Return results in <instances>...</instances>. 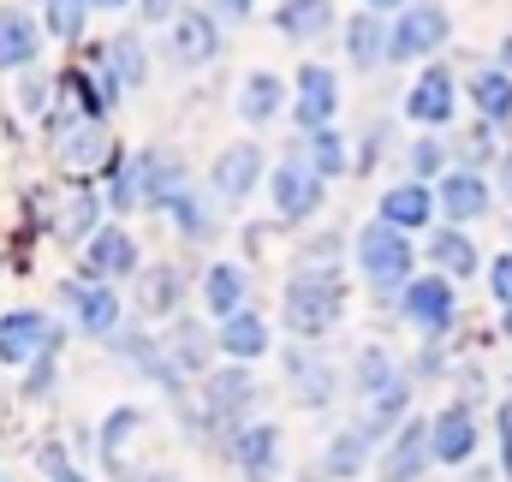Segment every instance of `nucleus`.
Returning a JSON list of instances; mask_svg holds the SVG:
<instances>
[{"mask_svg": "<svg viewBox=\"0 0 512 482\" xmlns=\"http://www.w3.org/2000/svg\"><path fill=\"white\" fill-rule=\"evenodd\" d=\"M393 316L417 334V340H447L459 328V286L447 274H417L399 298H393Z\"/></svg>", "mask_w": 512, "mask_h": 482, "instance_id": "39448f33", "label": "nucleus"}, {"mask_svg": "<svg viewBox=\"0 0 512 482\" xmlns=\"http://www.w3.org/2000/svg\"><path fill=\"white\" fill-rule=\"evenodd\" d=\"M346 322V274L340 268H292L280 286V328L292 340H328Z\"/></svg>", "mask_w": 512, "mask_h": 482, "instance_id": "f03ea898", "label": "nucleus"}, {"mask_svg": "<svg viewBox=\"0 0 512 482\" xmlns=\"http://www.w3.org/2000/svg\"><path fill=\"white\" fill-rule=\"evenodd\" d=\"M423 262H429L435 274H447V280L459 286V280L483 274V262H489V256L477 250V239H471L465 227H447V221H441V227L429 233V244H423Z\"/></svg>", "mask_w": 512, "mask_h": 482, "instance_id": "4be33fe9", "label": "nucleus"}, {"mask_svg": "<svg viewBox=\"0 0 512 482\" xmlns=\"http://www.w3.org/2000/svg\"><path fill=\"white\" fill-rule=\"evenodd\" d=\"M429 453L447 471H471L477 465V453H483V417H477L471 399H447L429 417Z\"/></svg>", "mask_w": 512, "mask_h": 482, "instance_id": "1a4fd4ad", "label": "nucleus"}, {"mask_svg": "<svg viewBox=\"0 0 512 482\" xmlns=\"http://www.w3.org/2000/svg\"><path fill=\"white\" fill-rule=\"evenodd\" d=\"M42 352H60V322L48 310H6L0 316V363H36Z\"/></svg>", "mask_w": 512, "mask_h": 482, "instance_id": "6ab92c4d", "label": "nucleus"}, {"mask_svg": "<svg viewBox=\"0 0 512 482\" xmlns=\"http://www.w3.org/2000/svg\"><path fill=\"white\" fill-rule=\"evenodd\" d=\"M143 268V250L126 227H102L96 239L78 250V280H96V286H114V280H137Z\"/></svg>", "mask_w": 512, "mask_h": 482, "instance_id": "ddd939ff", "label": "nucleus"}, {"mask_svg": "<svg viewBox=\"0 0 512 482\" xmlns=\"http://www.w3.org/2000/svg\"><path fill=\"white\" fill-rule=\"evenodd\" d=\"M411 393H417V387H411V375H399V381H393L387 393L364 399V417H358V429H364V435H370L376 447H382L387 435H393V429H399V423L411 417Z\"/></svg>", "mask_w": 512, "mask_h": 482, "instance_id": "72a5a7b5", "label": "nucleus"}, {"mask_svg": "<svg viewBox=\"0 0 512 482\" xmlns=\"http://www.w3.org/2000/svg\"><path fill=\"white\" fill-rule=\"evenodd\" d=\"M36 465L48 471V482H90L78 465H72V459H66V447H60V441H48V447L36 453Z\"/></svg>", "mask_w": 512, "mask_h": 482, "instance_id": "09e8293b", "label": "nucleus"}, {"mask_svg": "<svg viewBox=\"0 0 512 482\" xmlns=\"http://www.w3.org/2000/svg\"><path fill=\"white\" fill-rule=\"evenodd\" d=\"M227 459H233L251 482H268L280 471V429H274V423H239L233 441H227Z\"/></svg>", "mask_w": 512, "mask_h": 482, "instance_id": "393cba45", "label": "nucleus"}, {"mask_svg": "<svg viewBox=\"0 0 512 482\" xmlns=\"http://www.w3.org/2000/svg\"><path fill=\"white\" fill-rule=\"evenodd\" d=\"M501 161V131L483 120H471V131L453 143V167H471V173H489Z\"/></svg>", "mask_w": 512, "mask_h": 482, "instance_id": "a19ab883", "label": "nucleus"}, {"mask_svg": "<svg viewBox=\"0 0 512 482\" xmlns=\"http://www.w3.org/2000/svg\"><path fill=\"white\" fill-rule=\"evenodd\" d=\"M495 477H501L495 465H471V477H465V482H495Z\"/></svg>", "mask_w": 512, "mask_h": 482, "instance_id": "13d9d810", "label": "nucleus"}, {"mask_svg": "<svg viewBox=\"0 0 512 482\" xmlns=\"http://www.w3.org/2000/svg\"><path fill=\"white\" fill-rule=\"evenodd\" d=\"M399 375H405L399 358L387 352L382 340H370V346H358V358H352V393H358V399H376V393H387Z\"/></svg>", "mask_w": 512, "mask_h": 482, "instance_id": "e433bc0d", "label": "nucleus"}, {"mask_svg": "<svg viewBox=\"0 0 512 482\" xmlns=\"http://www.w3.org/2000/svg\"><path fill=\"white\" fill-rule=\"evenodd\" d=\"M215 346H221V358L227 363H256V358H268L274 328H268L262 310H239V316H227V322L215 328Z\"/></svg>", "mask_w": 512, "mask_h": 482, "instance_id": "bb28decb", "label": "nucleus"}, {"mask_svg": "<svg viewBox=\"0 0 512 482\" xmlns=\"http://www.w3.org/2000/svg\"><path fill=\"white\" fill-rule=\"evenodd\" d=\"M435 209H441L447 227H465L471 233L477 221L495 215V179L489 173H471V167H447L435 179Z\"/></svg>", "mask_w": 512, "mask_h": 482, "instance_id": "9d476101", "label": "nucleus"}, {"mask_svg": "<svg viewBox=\"0 0 512 482\" xmlns=\"http://www.w3.org/2000/svg\"><path fill=\"white\" fill-rule=\"evenodd\" d=\"M221 346H215V334L203 328V322H191V316H179L173 322V334H167V358L179 375H209V358H215Z\"/></svg>", "mask_w": 512, "mask_h": 482, "instance_id": "c9c22d12", "label": "nucleus"}, {"mask_svg": "<svg viewBox=\"0 0 512 482\" xmlns=\"http://www.w3.org/2000/svg\"><path fill=\"white\" fill-rule=\"evenodd\" d=\"M495 66H501V72L512 78V30L501 36V42H495Z\"/></svg>", "mask_w": 512, "mask_h": 482, "instance_id": "6e6d98bb", "label": "nucleus"}, {"mask_svg": "<svg viewBox=\"0 0 512 482\" xmlns=\"http://www.w3.org/2000/svg\"><path fill=\"white\" fill-rule=\"evenodd\" d=\"M352 262H358L364 286H370L382 304H393V298L417 280V244H411V233L387 227V221H376V215L358 227V239H352Z\"/></svg>", "mask_w": 512, "mask_h": 482, "instance_id": "7ed1b4c3", "label": "nucleus"}, {"mask_svg": "<svg viewBox=\"0 0 512 482\" xmlns=\"http://www.w3.org/2000/svg\"><path fill=\"white\" fill-rule=\"evenodd\" d=\"M483 280H489L495 310H512V250H495V256L483 262Z\"/></svg>", "mask_w": 512, "mask_h": 482, "instance_id": "49530a36", "label": "nucleus"}, {"mask_svg": "<svg viewBox=\"0 0 512 482\" xmlns=\"http://www.w3.org/2000/svg\"><path fill=\"white\" fill-rule=\"evenodd\" d=\"M179 298H185V268L173 262H143L137 268V316H179Z\"/></svg>", "mask_w": 512, "mask_h": 482, "instance_id": "cd10ccee", "label": "nucleus"}, {"mask_svg": "<svg viewBox=\"0 0 512 482\" xmlns=\"http://www.w3.org/2000/svg\"><path fill=\"white\" fill-rule=\"evenodd\" d=\"M292 125L310 137V131H328V125L340 120V72L334 66H322V60H304L298 66V78H292Z\"/></svg>", "mask_w": 512, "mask_h": 482, "instance_id": "9b49d317", "label": "nucleus"}, {"mask_svg": "<svg viewBox=\"0 0 512 482\" xmlns=\"http://www.w3.org/2000/svg\"><path fill=\"white\" fill-rule=\"evenodd\" d=\"M328 203V179L304 161V155H280V167H268V209L274 227H304L316 221Z\"/></svg>", "mask_w": 512, "mask_h": 482, "instance_id": "423d86ee", "label": "nucleus"}, {"mask_svg": "<svg viewBox=\"0 0 512 482\" xmlns=\"http://www.w3.org/2000/svg\"><path fill=\"white\" fill-rule=\"evenodd\" d=\"M108 173H114V185H108V209H114V215H131V209H167V203L191 185L185 155L167 149V143L137 149V155H126V161H114Z\"/></svg>", "mask_w": 512, "mask_h": 482, "instance_id": "f257e3e1", "label": "nucleus"}, {"mask_svg": "<svg viewBox=\"0 0 512 482\" xmlns=\"http://www.w3.org/2000/svg\"><path fill=\"white\" fill-rule=\"evenodd\" d=\"M90 66H96V78L108 84V96H114V102L149 84V48H143V36H137V30L108 36V42L90 54Z\"/></svg>", "mask_w": 512, "mask_h": 482, "instance_id": "4468645a", "label": "nucleus"}, {"mask_svg": "<svg viewBox=\"0 0 512 482\" xmlns=\"http://www.w3.org/2000/svg\"><path fill=\"white\" fill-rule=\"evenodd\" d=\"M120 6H131V0H90V12H120Z\"/></svg>", "mask_w": 512, "mask_h": 482, "instance_id": "bf43d9fd", "label": "nucleus"}, {"mask_svg": "<svg viewBox=\"0 0 512 482\" xmlns=\"http://www.w3.org/2000/svg\"><path fill=\"white\" fill-rule=\"evenodd\" d=\"M322 179H346L352 173V143H346V131L340 125H328V131H310L304 137V149H298Z\"/></svg>", "mask_w": 512, "mask_h": 482, "instance_id": "4c0bfd02", "label": "nucleus"}, {"mask_svg": "<svg viewBox=\"0 0 512 482\" xmlns=\"http://www.w3.org/2000/svg\"><path fill=\"white\" fill-rule=\"evenodd\" d=\"M346 60H352V72H382L387 66V18L382 12H352L346 18Z\"/></svg>", "mask_w": 512, "mask_h": 482, "instance_id": "2f4dec72", "label": "nucleus"}, {"mask_svg": "<svg viewBox=\"0 0 512 482\" xmlns=\"http://www.w3.org/2000/svg\"><path fill=\"white\" fill-rule=\"evenodd\" d=\"M137 429H143V411H137V405H120V411L102 423V459H108V465H120V453H126V441Z\"/></svg>", "mask_w": 512, "mask_h": 482, "instance_id": "37998d69", "label": "nucleus"}, {"mask_svg": "<svg viewBox=\"0 0 512 482\" xmlns=\"http://www.w3.org/2000/svg\"><path fill=\"white\" fill-rule=\"evenodd\" d=\"M256 399H262V387H256L251 363H221V369L203 375V417L209 423H233L239 429V417L251 411Z\"/></svg>", "mask_w": 512, "mask_h": 482, "instance_id": "f3484780", "label": "nucleus"}, {"mask_svg": "<svg viewBox=\"0 0 512 482\" xmlns=\"http://www.w3.org/2000/svg\"><path fill=\"white\" fill-rule=\"evenodd\" d=\"M167 54H173V66H185V72L215 66V60H221V18L203 12V6H179V18L167 24Z\"/></svg>", "mask_w": 512, "mask_h": 482, "instance_id": "2eb2a0df", "label": "nucleus"}, {"mask_svg": "<svg viewBox=\"0 0 512 482\" xmlns=\"http://www.w3.org/2000/svg\"><path fill=\"white\" fill-rule=\"evenodd\" d=\"M48 143H54V161H60V173H72V179H96V173H108L120 155H114V137H108V125H90V120H66V114H48Z\"/></svg>", "mask_w": 512, "mask_h": 482, "instance_id": "0eeeda50", "label": "nucleus"}, {"mask_svg": "<svg viewBox=\"0 0 512 482\" xmlns=\"http://www.w3.org/2000/svg\"><path fill=\"white\" fill-rule=\"evenodd\" d=\"M465 102H471V114L483 125H495V131H512V78L489 60V66H477L471 78H465Z\"/></svg>", "mask_w": 512, "mask_h": 482, "instance_id": "a878e982", "label": "nucleus"}, {"mask_svg": "<svg viewBox=\"0 0 512 482\" xmlns=\"http://www.w3.org/2000/svg\"><path fill=\"white\" fill-rule=\"evenodd\" d=\"M262 167H268V155H262L256 143H227V149L215 155V167H209L215 203H221V209H239L256 185H262Z\"/></svg>", "mask_w": 512, "mask_h": 482, "instance_id": "aec40b11", "label": "nucleus"}, {"mask_svg": "<svg viewBox=\"0 0 512 482\" xmlns=\"http://www.w3.org/2000/svg\"><path fill=\"white\" fill-rule=\"evenodd\" d=\"M36 6H42V30L60 42H78L90 24V0H36Z\"/></svg>", "mask_w": 512, "mask_h": 482, "instance_id": "79ce46f5", "label": "nucleus"}, {"mask_svg": "<svg viewBox=\"0 0 512 482\" xmlns=\"http://www.w3.org/2000/svg\"><path fill=\"white\" fill-rule=\"evenodd\" d=\"M149 482H173V477H167V471H155V477H149Z\"/></svg>", "mask_w": 512, "mask_h": 482, "instance_id": "680f3d73", "label": "nucleus"}, {"mask_svg": "<svg viewBox=\"0 0 512 482\" xmlns=\"http://www.w3.org/2000/svg\"><path fill=\"white\" fill-rule=\"evenodd\" d=\"M370 453H376V441L352 423V429H340V435L322 447V459L304 471V482H352V477H364V471H370Z\"/></svg>", "mask_w": 512, "mask_h": 482, "instance_id": "5701e85b", "label": "nucleus"}, {"mask_svg": "<svg viewBox=\"0 0 512 482\" xmlns=\"http://www.w3.org/2000/svg\"><path fill=\"white\" fill-rule=\"evenodd\" d=\"M60 304L72 310L78 334H90V340H114V334H120L126 304H120V292H114V286H96V280H66V286H60Z\"/></svg>", "mask_w": 512, "mask_h": 482, "instance_id": "a211bd4d", "label": "nucleus"}, {"mask_svg": "<svg viewBox=\"0 0 512 482\" xmlns=\"http://www.w3.org/2000/svg\"><path fill=\"white\" fill-rule=\"evenodd\" d=\"M102 209H108V197H102L96 185L72 191L66 209H60V221H54V239L60 244H90L96 233H102Z\"/></svg>", "mask_w": 512, "mask_h": 482, "instance_id": "f704fd0d", "label": "nucleus"}, {"mask_svg": "<svg viewBox=\"0 0 512 482\" xmlns=\"http://www.w3.org/2000/svg\"><path fill=\"white\" fill-rule=\"evenodd\" d=\"M203 310H209L215 322L251 310V274H245L239 262H209V268H203Z\"/></svg>", "mask_w": 512, "mask_h": 482, "instance_id": "c85d7f7f", "label": "nucleus"}, {"mask_svg": "<svg viewBox=\"0 0 512 482\" xmlns=\"http://www.w3.org/2000/svg\"><path fill=\"white\" fill-rule=\"evenodd\" d=\"M364 6H370V12H382V18H399L411 0H364Z\"/></svg>", "mask_w": 512, "mask_h": 482, "instance_id": "4d7b16f0", "label": "nucleus"}, {"mask_svg": "<svg viewBox=\"0 0 512 482\" xmlns=\"http://www.w3.org/2000/svg\"><path fill=\"white\" fill-rule=\"evenodd\" d=\"M340 256H346V239L328 227V233L304 239V250H298V262H292V268H340Z\"/></svg>", "mask_w": 512, "mask_h": 482, "instance_id": "c03bdc74", "label": "nucleus"}, {"mask_svg": "<svg viewBox=\"0 0 512 482\" xmlns=\"http://www.w3.org/2000/svg\"><path fill=\"white\" fill-rule=\"evenodd\" d=\"M209 12H215V18H233V24H239V18H251V12H256V0H215Z\"/></svg>", "mask_w": 512, "mask_h": 482, "instance_id": "5fc2aeb1", "label": "nucleus"}, {"mask_svg": "<svg viewBox=\"0 0 512 482\" xmlns=\"http://www.w3.org/2000/svg\"><path fill=\"white\" fill-rule=\"evenodd\" d=\"M405 167H411L405 179H417V185H435V179L453 167V143H447L441 131H417V137H411V149H405Z\"/></svg>", "mask_w": 512, "mask_h": 482, "instance_id": "ea45409f", "label": "nucleus"}, {"mask_svg": "<svg viewBox=\"0 0 512 482\" xmlns=\"http://www.w3.org/2000/svg\"><path fill=\"white\" fill-rule=\"evenodd\" d=\"M453 42V12L441 0H411L399 18H387V66H429Z\"/></svg>", "mask_w": 512, "mask_h": 482, "instance_id": "20e7f679", "label": "nucleus"}, {"mask_svg": "<svg viewBox=\"0 0 512 482\" xmlns=\"http://www.w3.org/2000/svg\"><path fill=\"white\" fill-rule=\"evenodd\" d=\"M179 6H185V0H137V18H143V24H173Z\"/></svg>", "mask_w": 512, "mask_h": 482, "instance_id": "3c124183", "label": "nucleus"}, {"mask_svg": "<svg viewBox=\"0 0 512 482\" xmlns=\"http://www.w3.org/2000/svg\"><path fill=\"white\" fill-rule=\"evenodd\" d=\"M334 24H340L334 0H280V6H274V30H280L286 42H322Z\"/></svg>", "mask_w": 512, "mask_h": 482, "instance_id": "7c9ffc66", "label": "nucleus"}, {"mask_svg": "<svg viewBox=\"0 0 512 482\" xmlns=\"http://www.w3.org/2000/svg\"><path fill=\"white\" fill-rule=\"evenodd\" d=\"M376 221L399 227V233H435L441 227V209H435V185H417V179H399L376 197Z\"/></svg>", "mask_w": 512, "mask_h": 482, "instance_id": "412c9836", "label": "nucleus"}, {"mask_svg": "<svg viewBox=\"0 0 512 482\" xmlns=\"http://www.w3.org/2000/svg\"><path fill=\"white\" fill-rule=\"evenodd\" d=\"M405 375H411V387H417V381H441V375H453L447 346H441V340H423V352L411 358V369H405Z\"/></svg>", "mask_w": 512, "mask_h": 482, "instance_id": "a18cd8bd", "label": "nucleus"}, {"mask_svg": "<svg viewBox=\"0 0 512 482\" xmlns=\"http://www.w3.org/2000/svg\"><path fill=\"white\" fill-rule=\"evenodd\" d=\"M435 465V453H429V417H405L393 435L382 441V459H376V477L382 482H423V471Z\"/></svg>", "mask_w": 512, "mask_h": 482, "instance_id": "dca6fc26", "label": "nucleus"}, {"mask_svg": "<svg viewBox=\"0 0 512 482\" xmlns=\"http://www.w3.org/2000/svg\"><path fill=\"white\" fill-rule=\"evenodd\" d=\"M167 215H173V227H179L191 244H209L215 233H221V221H215V203H209L203 191H191V185H185V191L167 203Z\"/></svg>", "mask_w": 512, "mask_h": 482, "instance_id": "58836bf2", "label": "nucleus"}, {"mask_svg": "<svg viewBox=\"0 0 512 482\" xmlns=\"http://www.w3.org/2000/svg\"><path fill=\"white\" fill-rule=\"evenodd\" d=\"M501 340L512 346V310H501Z\"/></svg>", "mask_w": 512, "mask_h": 482, "instance_id": "052dcab7", "label": "nucleus"}, {"mask_svg": "<svg viewBox=\"0 0 512 482\" xmlns=\"http://www.w3.org/2000/svg\"><path fill=\"white\" fill-rule=\"evenodd\" d=\"M495 197H507L512 203V143L501 149V161H495Z\"/></svg>", "mask_w": 512, "mask_h": 482, "instance_id": "864d4df0", "label": "nucleus"}, {"mask_svg": "<svg viewBox=\"0 0 512 482\" xmlns=\"http://www.w3.org/2000/svg\"><path fill=\"white\" fill-rule=\"evenodd\" d=\"M42 54V24L24 6H0V72H30Z\"/></svg>", "mask_w": 512, "mask_h": 482, "instance_id": "c756f323", "label": "nucleus"}, {"mask_svg": "<svg viewBox=\"0 0 512 482\" xmlns=\"http://www.w3.org/2000/svg\"><path fill=\"white\" fill-rule=\"evenodd\" d=\"M114 358H120V363H131V369H143V375H149L155 387H167L173 399L185 393V375L173 369V358H167V346H161L155 334H143V328H120V334H114Z\"/></svg>", "mask_w": 512, "mask_h": 482, "instance_id": "b1692460", "label": "nucleus"}, {"mask_svg": "<svg viewBox=\"0 0 512 482\" xmlns=\"http://www.w3.org/2000/svg\"><path fill=\"white\" fill-rule=\"evenodd\" d=\"M382 155H387V125H370L364 143H358V155H352V173H376Z\"/></svg>", "mask_w": 512, "mask_h": 482, "instance_id": "8fccbe9b", "label": "nucleus"}, {"mask_svg": "<svg viewBox=\"0 0 512 482\" xmlns=\"http://www.w3.org/2000/svg\"><path fill=\"white\" fill-rule=\"evenodd\" d=\"M459 96H465L459 72H453V66H441V60H429V66L411 78V90H405L399 114L417 125V131H453V120H459Z\"/></svg>", "mask_w": 512, "mask_h": 482, "instance_id": "6e6552de", "label": "nucleus"}, {"mask_svg": "<svg viewBox=\"0 0 512 482\" xmlns=\"http://www.w3.org/2000/svg\"><path fill=\"white\" fill-rule=\"evenodd\" d=\"M495 471L501 482H512V393L495 405Z\"/></svg>", "mask_w": 512, "mask_h": 482, "instance_id": "de8ad7c7", "label": "nucleus"}, {"mask_svg": "<svg viewBox=\"0 0 512 482\" xmlns=\"http://www.w3.org/2000/svg\"><path fill=\"white\" fill-rule=\"evenodd\" d=\"M280 375H286V387H292V399L304 411H328L340 399V369L322 352H310V346H286L280 352Z\"/></svg>", "mask_w": 512, "mask_h": 482, "instance_id": "f8f14e48", "label": "nucleus"}, {"mask_svg": "<svg viewBox=\"0 0 512 482\" xmlns=\"http://www.w3.org/2000/svg\"><path fill=\"white\" fill-rule=\"evenodd\" d=\"M292 108V90L280 84V72H251L239 84V120L245 125H274Z\"/></svg>", "mask_w": 512, "mask_h": 482, "instance_id": "473e14b6", "label": "nucleus"}, {"mask_svg": "<svg viewBox=\"0 0 512 482\" xmlns=\"http://www.w3.org/2000/svg\"><path fill=\"white\" fill-rule=\"evenodd\" d=\"M18 96H24V114H48V108H42V102H48V84H42V78L24 72V90H18Z\"/></svg>", "mask_w": 512, "mask_h": 482, "instance_id": "603ef678", "label": "nucleus"}]
</instances>
